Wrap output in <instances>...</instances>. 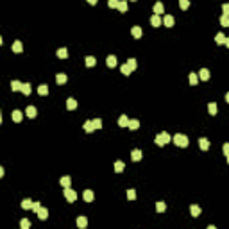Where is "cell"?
Listing matches in <instances>:
<instances>
[{"instance_id": "4fadbf2b", "label": "cell", "mask_w": 229, "mask_h": 229, "mask_svg": "<svg viewBox=\"0 0 229 229\" xmlns=\"http://www.w3.org/2000/svg\"><path fill=\"white\" fill-rule=\"evenodd\" d=\"M117 9H118L120 13H126V11H127V2H126V0H118Z\"/></svg>"}, {"instance_id": "3957f363", "label": "cell", "mask_w": 229, "mask_h": 229, "mask_svg": "<svg viewBox=\"0 0 229 229\" xmlns=\"http://www.w3.org/2000/svg\"><path fill=\"white\" fill-rule=\"evenodd\" d=\"M65 199H66L68 202H75V201H77V193L72 190L70 186H68V188H65Z\"/></svg>"}, {"instance_id": "4dcf8cb0", "label": "cell", "mask_w": 229, "mask_h": 229, "mask_svg": "<svg viewBox=\"0 0 229 229\" xmlns=\"http://www.w3.org/2000/svg\"><path fill=\"white\" fill-rule=\"evenodd\" d=\"M131 32H132V36L134 38H141V27H132V30H131Z\"/></svg>"}, {"instance_id": "74e56055", "label": "cell", "mask_w": 229, "mask_h": 229, "mask_svg": "<svg viewBox=\"0 0 229 229\" xmlns=\"http://www.w3.org/2000/svg\"><path fill=\"white\" fill-rule=\"evenodd\" d=\"M166 210V204L165 202H158V204H156V211H159V213H163Z\"/></svg>"}, {"instance_id": "2e32d148", "label": "cell", "mask_w": 229, "mask_h": 229, "mask_svg": "<svg viewBox=\"0 0 229 229\" xmlns=\"http://www.w3.org/2000/svg\"><path fill=\"white\" fill-rule=\"evenodd\" d=\"M66 81H68L66 74H57V75H56V82H57V84H65Z\"/></svg>"}, {"instance_id": "d6986e66", "label": "cell", "mask_w": 229, "mask_h": 229, "mask_svg": "<svg viewBox=\"0 0 229 229\" xmlns=\"http://www.w3.org/2000/svg\"><path fill=\"white\" fill-rule=\"evenodd\" d=\"M123 168H126V165H123V161H114V172H117V174L123 172Z\"/></svg>"}, {"instance_id": "f35d334b", "label": "cell", "mask_w": 229, "mask_h": 229, "mask_svg": "<svg viewBox=\"0 0 229 229\" xmlns=\"http://www.w3.org/2000/svg\"><path fill=\"white\" fill-rule=\"evenodd\" d=\"M120 72H122L123 75H129V74H131V68H129L127 65H122V66H120Z\"/></svg>"}, {"instance_id": "5bb4252c", "label": "cell", "mask_w": 229, "mask_h": 229, "mask_svg": "<svg viewBox=\"0 0 229 229\" xmlns=\"http://www.w3.org/2000/svg\"><path fill=\"white\" fill-rule=\"evenodd\" d=\"M75 108H77V100H75V99H68V100H66V109L74 111Z\"/></svg>"}, {"instance_id": "cb8c5ba5", "label": "cell", "mask_w": 229, "mask_h": 229, "mask_svg": "<svg viewBox=\"0 0 229 229\" xmlns=\"http://www.w3.org/2000/svg\"><path fill=\"white\" fill-rule=\"evenodd\" d=\"M127 123H129V118L126 117V114H122V117L118 118V126L120 127H127Z\"/></svg>"}, {"instance_id": "4316f807", "label": "cell", "mask_w": 229, "mask_h": 229, "mask_svg": "<svg viewBox=\"0 0 229 229\" xmlns=\"http://www.w3.org/2000/svg\"><path fill=\"white\" fill-rule=\"evenodd\" d=\"M11 90L13 91H20L22 90V82L20 81H11Z\"/></svg>"}, {"instance_id": "bcb514c9", "label": "cell", "mask_w": 229, "mask_h": 229, "mask_svg": "<svg viewBox=\"0 0 229 229\" xmlns=\"http://www.w3.org/2000/svg\"><path fill=\"white\" fill-rule=\"evenodd\" d=\"M117 4H118V0H108V6L109 7H117Z\"/></svg>"}, {"instance_id": "e575fe53", "label": "cell", "mask_w": 229, "mask_h": 229, "mask_svg": "<svg viewBox=\"0 0 229 229\" xmlns=\"http://www.w3.org/2000/svg\"><path fill=\"white\" fill-rule=\"evenodd\" d=\"M91 126H93V129H100V127H102V120H100V118L91 120Z\"/></svg>"}, {"instance_id": "8992f818", "label": "cell", "mask_w": 229, "mask_h": 229, "mask_svg": "<svg viewBox=\"0 0 229 229\" xmlns=\"http://www.w3.org/2000/svg\"><path fill=\"white\" fill-rule=\"evenodd\" d=\"M152 9H154V14H163V13H165V6H163L161 2H156Z\"/></svg>"}, {"instance_id": "ffe728a7", "label": "cell", "mask_w": 229, "mask_h": 229, "mask_svg": "<svg viewBox=\"0 0 229 229\" xmlns=\"http://www.w3.org/2000/svg\"><path fill=\"white\" fill-rule=\"evenodd\" d=\"M131 158H132V161H140L141 159V150L140 149H134L132 154H131Z\"/></svg>"}, {"instance_id": "836d02e7", "label": "cell", "mask_w": 229, "mask_h": 229, "mask_svg": "<svg viewBox=\"0 0 229 229\" xmlns=\"http://www.w3.org/2000/svg\"><path fill=\"white\" fill-rule=\"evenodd\" d=\"M30 206H32V201H30V199H23L22 201V208H23V210H30Z\"/></svg>"}, {"instance_id": "f907efd6", "label": "cell", "mask_w": 229, "mask_h": 229, "mask_svg": "<svg viewBox=\"0 0 229 229\" xmlns=\"http://www.w3.org/2000/svg\"><path fill=\"white\" fill-rule=\"evenodd\" d=\"M0 123H2V111H0Z\"/></svg>"}, {"instance_id": "83f0119b", "label": "cell", "mask_w": 229, "mask_h": 229, "mask_svg": "<svg viewBox=\"0 0 229 229\" xmlns=\"http://www.w3.org/2000/svg\"><path fill=\"white\" fill-rule=\"evenodd\" d=\"M57 57H59V59H66V57H68V50H66V48H59V50H57Z\"/></svg>"}, {"instance_id": "7402d4cb", "label": "cell", "mask_w": 229, "mask_h": 229, "mask_svg": "<svg viewBox=\"0 0 229 229\" xmlns=\"http://www.w3.org/2000/svg\"><path fill=\"white\" fill-rule=\"evenodd\" d=\"M38 93H39L41 97L48 95V86H47V84H41V86H38Z\"/></svg>"}, {"instance_id": "603a6c76", "label": "cell", "mask_w": 229, "mask_h": 229, "mask_svg": "<svg viewBox=\"0 0 229 229\" xmlns=\"http://www.w3.org/2000/svg\"><path fill=\"white\" fill-rule=\"evenodd\" d=\"M199 77H201L202 81H208V79H210V70H208V68H202V70L199 72Z\"/></svg>"}, {"instance_id": "e0dca14e", "label": "cell", "mask_w": 229, "mask_h": 229, "mask_svg": "<svg viewBox=\"0 0 229 229\" xmlns=\"http://www.w3.org/2000/svg\"><path fill=\"white\" fill-rule=\"evenodd\" d=\"M199 147L202 150H208V149H210V141H208L206 138H199Z\"/></svg>"}, {"instance_id": "9c48e42d", "label": "cell", "mask_w": 229, "mask_h": 229, "mask_svg": "<svg viewBox=\"0 0 229 229\" xmlns=\"http://www.w3.org/2000/svg\"><path fill=\"white\" fill-rule=\"evenodd\" d=\"M150 23H152V27H159V25L163 23V22H161V18H159V14H152Z\"/></svg>"}, {"instance_id": "277c9868", "label": "cell", "mask_w": 229, "mask_h": 229, "mask_svg": "<svg viewBox=\"0 0 229 229\" xmlns=\"http://www.w3.org/2000/svg\"><path fill=\"white\" fill-rule=\"evenodd\" d=\"M215 43H218V45H226V47H229V39L222 34V32H218L217 36H215Z\"/></svg>"}, {"instance_id": "6da1fadb", "label": "cell", "mask_w": 229, "mask_h": 229, "mask_svg": "<svg viewBox=\"0 0 229 229\" xmlns=\"http://www.w3.org/2000/svg\"><path fill=\"white\" fill-rule=\"evenodd\" d=\"M170 134L168 132H161V134H158V136L154 138V143H158L159 147H163V145H166V143H170Z\"/></svg>"}, {"instance_id": "c3c4849f", "label": "cell", "mask_w": 229, "mask_h": 229, "mask_svg": "<svg viewBox=\"0 0 229 229\" xmlns=\"http://www.w3.org/2000/svg\"><path fill=\"white\" fill-rule=\"evenodd\" d=\"M88 4H91V6H95V4H97V0H88Z\"/></svg>"}, {"instance_id": "484cf974", "label": "cell", "mask_w": 229, "mask_h": 229, "mask_svg": "<svg viewBox=\"0 0 229 229\" xmlns=\"http://www.w3.org/2000/svg\"><path fill=\"white\" fill-rule=\"evenodd\" d=\"M190 213H192V217H199V215H201V208L197 206V204H193V206L190 208Z\"/></svg>"}, {"instance_id": "d6a6232c", "label": "cell", "mask_w": 229, "mask_h": 229, "mask_svg": "<svg viewBox=\"0 0 229 229\" xmlns=\"http://www.w3.org/2000/svg\"><path fill=\"white\" fill-rule=\"evenodd\" d=\"M179 7L183 9V11H186V9L190 7V0H179Z\"/></svg>"}, {"instance_id": "ee69618b", "label": "cell", "mask_w": 229, "mask_h": 229, "mask_svg": "<svg viewBox=\"0 0 229 229\" xmlns=\"http://www.w3.org/2000/svg\"><path fill=\"white\" fill-rule=\"evenodd\" d=\"M39 208H41V204H39V202H32V206H30V210H32V211L36 213V211L39 210Z\"/></svg>"}, {"instance_id": "9a60e30c", "label": "cell", "mask_w": 229, "mask_h": 229, "mask_svg": "<svg viewBox=\"0 0 229 229\" xmlns=\"http://www.w3.org/2000/svg\"><path fill=\"white\" fill-rule=\"evenodd\" d=\"M86 226H88V218H86V217H79V218H77V227L84 229Z\"/></svg>"}, {"instance_id": "f6af8a7d", "label": "cell", "mask_w": 229, "mask_h": 229, "mask_svg": "<svg viewBox=\"0 0 229 229\" xmlns=\"http://www.w3.org/2000/svg\"><path fill=\"white\" fill-rule=\"evenodd\" d=\"M224 154H226V158L229 161V143H224Z\"/></svg>"}, {"instance_id": "d4e9b609", "label": "cell", "mask_w": 229, "mask_h": 229, "mask_svg": "<svg viewBox=\"0 0 229 229\" xmlns=\"http://www.w3.org/2000/svg\"><path fill=\"white\" fill-rule=\"evenodd\" d=\"M127 127H129L131 131H136V129L140 127V122H138V120H129V123H127Z\"/></svg>"}, {"instance_id": "7c38bea8", "label": "cell", "mask_w": 229, "mask_h": 229, "mask_svg": "<svg viewBox=\"0 0 229 229\" xmlns=\"http://www.w3.org/2000/svg\"><path fill=\"white\" fill-rule=\"evenodd\" d=\"M36 113H38V111H36V108H34V106H27L25 114H27L29 118H34V117H36Z\"/></svg>"}, {"instance_id": "ab89813d", "label": "cell", "mask_w": 229, "mask_h": 229, "mask_svg": "<svg viewBox=\"0 0 229 229\" xmlns=\"http://www.w3.org/2000/svg\"><path fill=\"white\" fill-rule=\"evenodd\" d=\"M220 23H222V27H227V25H229V16H227V14H222Z\"/></svg>"}, {"instance_id": "30bf717a", "label": "cell", "mask_w": 229, "mask_h": 229, "mask_svg": "<svg viewBox=\"0 0 229 229\" xmlns=\"http://www.w3.org/2000/svg\"><path fill=\"white\" fill-rule=\"evenodd\" d=\"M11 118H13L14 122H22L23 113H22V111H18V109H14V111H13V114H11Z\"/></svg>"}, {"instance_id": "681fc988", "label": "cell", "mask_w": 229, "mask_h": 229, "mask_svg": "<svg viewBox=\"0 0 229 229\" xmlns=\"http://www.w3.org/2000/svg\"><path fill=\"white\" fill-rule=\"evenodd\" d=\"M0 177H4V168L0 166Z\"/></svg>"}, {"instance_id": "ba28073f", "label": "cell", "mask_w": 229, "mask_h": 229, "mask_svg": "<svg viewBox=\"0 0 229 229\" xmlns=\"http://www.w3.org/2000/svg\"><path fill=\"white\" fill-rule=\"evenodd\" d=\"M93 197L95 195H93L91 190H84V193H82V199H84L86 202H93Z\"/></svg>"}, {"instance_id": "816d5d0a", "label": "cell", "mask_w": 229, "mask_h": 229, "mask_svg": "<svg viewBox=\"0 0 229 229\" xmlns=\"http://www.w3.org/2000/svg\"><path fill=\"white\" fill-rule=\"evenodd\" d=\"M0 47H2V38H0Z\"/></svg>"}, {"instance_id": "f1b7e54d", "label": "cell", "mask_w": 229, "mask_h": 229, "mask_svg": "<svg viewBox=\"0 0 229 229\" xmlns=\"http://www.w3.org/2000/svg\"><path fill=\"white\" fill-rule=\"evenodd\" d=\"M95 65H97V59L91 57V56H88V57H86V66L91 68V66H95Z\"/></svg>"}, {"instance_id": "ac0fdd59", "label": "cell", "mask_w": 229, "mask_h": 229, "mask_svg": "<svg viewBox=\"0 0 229 229\" xmlns=\"http://www.w3.org/2000/svg\"><path fill=\"white\" fill-rule=\"evenodd\" d=\"M20 91H22L23 95H30V91H32V88H30V84H29V82H25V84L22 82V90H20Z\"/></svg>"}, {"instance_id": "8d00e7d4", "label": "cell", "mask_w": 229, "mask_h": 229, "mask_svg": "<svg viewBox=\"0 0 229 229\" xmlns=\"http://www.w3.org/2000/svg\"><path fill=\"white\" fill-rule=\"evenodd\" d=\"M126 65H127V66L131 68V72H132L134 68H136V65H138V63H136V59H132V57H131V59L127 61V63H126Z\"/></svg>"}, {"instance_id": "52a82bcc", "label": "cell", "mask_w": 229, "mask_h": 229, "mask_svg": "<svg viewBox=\"0 0 229 229\" xmlns=\"http://www.w3.org/2000/svg\"><path fill=\"white\" fill-rule=\"evenodd\" d=\"M163 23H165L166 27H172V25L175 23V20H174V16H172V14H165V18H163Z\"/></svg>"}, {"instance_id": "8fae6325", "label": "cell", "mask_w": 229, "mask_h": 229, "mask_svg": "<svg viewBox=\"0 0 229 229\" xmlns=\"http://www.w3.org/2000/svg\"><path fill=\"white\" fill-rule=\"evenodd\" d=\"M117 63H118V61H117V57H114V56H108L106 65H108L109 68H114V66H117Z\"/></svg>"}, {"instance_id": "7bdbcfd3", "label": "cell", "mask_w": 229, "mask_h": 229, "mask_svg": "<svg viewBox=\"0 0 229 229\" xmlns=\"http://www.w3.org/2000/svg\"><path fill=\"white\" fill-rule=\"evenodd\" d=\"M127 199L134 201V199H136V192H134V190H127Z\"/></svg>"}, {"instance_id": "f546056e", "label": "cell", "mask_w": 229, "mask_h": 229, "mask_svg": "<svg viewBox=\"0 0 229 229\" xmlns=\"http://www.w3.org/2000/svg\"><path fill=\"white\" fill-rule=\"evenodd\" d=\"M82 129H84L86 132H93V131H95V129H93V126H91V122H90V120H86V122H84V126H82Z\"/></svg>"}, {"instance_id": "44dd1931", "label": "cell", "mask_w": 229, "mask_h": 229, "mask_svg": "<svg viewBox=\"0 0 229 229\" xmlns=\"http://www.w3.org/2000/svg\"><path fill=\"white\" fill-rule=\"evenodd\" d=\"M23 50V45H22V41H14L13 43V52H16V54H20V52Z\"/></svg>"}, {"instance_id": "d590c367", "label": "cell", "mask_w": 229, "mask_h": 229, "mask_svg": "<svg viewBox=\"0 0 229 229\" xmlns=\"http://www.w3.org/2000/svg\"><path fill=\"white\" fill-rule=\"evenodd\" d=\"M208 111H210V114H217V111H218V108H217V104H210V106H208Z\"/></svg>"}, {"instance_id": "60d3db41", "label": "cell", "mask_w": 229, "mask_h": 229, "mask_svg": "<svg viewBox=\"0 0 229 229\" xmlns=\"http://www.w3.org/2000/svg\"><path fill=\"white\" fill-rule=\"evenodd\" d=\"M197 82H199V77H197V74H190V84H197Z\"/></svg>"}, {"instance_id": "5b68a950", "label": "cell", "mask_w": 229, "mask_h": 229, "mask_svg": "<svg viewBox=\"0 0 229 229\" xmlns=\"http://www.w3.org/2000/svg\"><path fill=\"white\" fill-rule=\"evenodd\" d=\"M36 215H38L39 220H47V218H48V210H47V208H39V210L36 211Z\"/></svg>"}, {"instance_id": "b9f144b4", "label": "cell", "mask_w": 229, "mask_h": 229, "mask_svg": "<svg viewBox=\"0 0 229 229\" xmlns=\"http://www.w3.org/2000/svg\"><path fill=\"white\" fill-rule=\"evenodd\" d=\"M20 226H22V229H29V227H30V220H27V218H23V220L20 222Z\"/></svg>"}, {"instance_id": "7dc6e473", "label": "cell", "mask_w": 229, "mask_h": 229, "mask_svg": "<svg viewBox=\"0 0 229 229\" xmlns=\"http://www.w3.org/2000/svg\"><path fill=\"white\" fill-rule=\"evenodd\" d=\"M222 11H224V14H227V13H229V6H227V4H224V6H222Z\"/></svg>"}, {"instance_id": "7a4b0ae2", "label": "cell", "mask_w": 229, "mask_h": 229, "mask_svg": "<svg viewBox=\"0 0 229 229\" xmlns=\"http://www.w3.org/2000/svg\"><path fill=\"white\" fill-rule=\"evenodd\" d=\"M174 143L177 145V147H181V149L188 147V136H184V134H175V136H174Z\"/></svg>"}, {"instance_id": "1f68e13d", "label": "cell", "mask_w": 229, "mask_h": 229, "mask_svg": "<svg viewBox=\"0 0 229 229\" xmlns=\"http://www.w3.org/2000/svg\"><path fill=\"white\" fill-rule=\"evenodd\" d=\"M70 183H72V179L68 177V175H65V177H61V186H65V188H68V186H70Z\"/></svg>"}, {"instance_id": "f5cc1de1", "label": "cell", "mask_w": 229, "mask_h": 229, "mask_svg": "<svg viewBox=\"0 0 229 229\" xmlns=\"http://www.w3.org/2000/svg\"><path fill=\"white\" fill-rule=\"evenodd\" d=\"M132 2H134V0H132Z\"/></svg>"}]
</instances>
